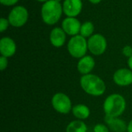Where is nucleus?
<instances>
[{
  "label": "nucleus",
  "mask_w": 132,
  "mask_h": 132,
  "mask_svg": "<svg viewBox=\"0 0 132 132\" xmlns=\"http://www.w3.org/2000/svg\"><path fill=\"white\" fill-rule=\"evenodd\" d=\"M80 84L83 90L90 96L100 97L106 91L104 81L99 76L93 73L82 75L80 80Z\"/></svg>",
  "instance_id": "obj_1"
},
{
  "label": "nucleus",
  "mask_w": 132,
  "mask_h": 132,
  "mask_svg": "<svg viewBox=\"0 0 132 132\" xmlns=\"http://www.w3.org/2000/svg\"><path fill=\"white\" fill-rule=\"evenodd\" d=\"M103 109L105 115L118 118L126 109V101L119 94H110L104 100Z\"/></svg>",
  "instance_id": "obj_2"
},
{
  "label": "nucleus",
  "mask_w": 132,
  "mask_h": 132,
  "mask_svg": "<svg viewBox=\"0 0 132 132\" xmlns=\"http://www.w3.org/2000/svg\"><path fill=\"white\" fill-rule=\"evenodd\" d=\"M63 12V6L60 2L56 0H49L42 6V19L45 23L54 25L60 20Z\"/></svg>",
  "instance_id": "obj_3"
},
{
  "label": "nucleus",
  "mask_w": 132,
  "mask_h": 132,
  "mask_svg": "<svg viewBox=\"0 0 132 132\" xmlns=\"http://www.w3.org/2000/svg\"><path fill=\"white\" fill-rule=\"evenodd\" d=\"M67 50L69 53L74 58L80 59L86 56L87 51L88 50L86 38L81 35L73 36L68 42Z\"/></svg>",
  "instance_id": "obj_4"
},
{
  "label": "nucleus",
  "mask_w": 132,
  "mask_h": 132,
  "mask_svg": "<svg viewBox=\"0 0 132 132\" xmlns=\"http://www.w3.org/2000/svg\"><path fill=\"white\" fill-rule=\"evenodd\" d=\"M53 109L63 114H67L72 111L73 106L70 98L64 93L59 92L55 94L51 100Z\"/></svg>",
  "instance_id": "obj_5"
},
{
  "label": "nucleus",
  "mask_w": 132,
  "mask_h": 132,
  "mask_svg": "<svg viewBox=\"0 0 132 132\" xmlns=\"http://www.w3.org/2000/svg\"><path fill=\"white\" fill-rule=\"evenodd\" d=\"M29 14L27 9L21 5L14 7L9 15V22L10 25L14 27H21L26 24L28 20Z\"/></svg>",
  "instance_id": "obj_6"
},
{
  "label": "nucleus",
  "mask_w": 132,
  "mask_h": 132,
  "mask_svg": "<svg viewBox=\"0 0 132 132\" xmlns=\"http://www.w3.org/2000/svg\"><path fill=\"white\" fill-rule=\"evenodd\" d=\"M87 46L89 51L93 55L100 56L102 55L107 49V40L101 34H94L89 38Z\"/></svg>",
  "instance_id": "obj_7"
},
{
  "label": "nucleus",
  "mask_w": 132,
  "mask_h": 132,
  "mask_svg": "<svg viewBox=\"0 0 132 132\" xmlns=\"http://www.w3.org/2000/svg\"><path fill=\"white\" fill-rule=\"evenodd\" d=\"M115 84L120 87H127L132 84V70L128 68H121L116 70L113 75Z\"/></svg>",
  "instance_id": "obj_8"
},
{
  "label": "nucleus",
  "mask_w": 132,
  "mask_h": 132,
  "mask_svg": "<svg viewBox=\"0 0 132 132\" xmlns=\"http://www.w3.org/2000/svg\"><path fill=\"white\" fill-rule=\"evenodd\" d=\"M83 7L81 0H65L63 4V11L67 17L77 16Z\"/></svg>",
  "instance_id": "obj_9"
},
{
  "label": "nucleus",
  "mask_w": 132,
  "mask_h": 132,
  "mask_svg": "<svg viewBox=\"0 0 132 132\" xmlns=\"http://www.w3.org/2000/svg\"><path fill=\"white\" fill-rule=\"evenodd\" d=\"M80 22L75 17H67L62 22V29L70 36H77L80 31Z\"/></svg>",
  "instance_id": "obj_10"
},
{
  "label": "nucleus",
  "mask_w": 132,
  "mask_h": 132,
  "mask_svg": "<svg viewBox=\"0 0 132 132\" xmlns=\"http://www.w3.org/2000/svg\"><path fill=\"white\" fill-rule=\"evenodd\" d=\"M16 51V45L14 40L9 37H3L0 40V53L5 57L12 56Z\"/></svg>",
  "instance_id": "obj_11"
},
{
  "label": "nucleus",
  "mask_w": 132,
  "mask_h": 132,
  "mask_svg": "<svg viewBox=\"0 0 132 132\" xmlns=\"http://www.w3.org/2000/svg\"><path fill=\"white\" fill-rule=\"evenodd\" d=\"M95 67L94 59L91 56L86 55L80 58L77 63V70L82 75L90 73Z\"/></svg>",
  "instance_id": "obj_12"
},
{
  "label": "nucleus",
  "mask_w": 132,
  "mask_h": 132,
  "mask_svg": "<svg viewBox=\"0 0 132 132\" xmlns=\"http://www.w3.org/2000/svg\"><path fill=\"white\" fill-rule=\"evenodd\" d=\"M104 121L108 126V128L114 132H125L127 131L128 125L121 118L116 117H111L105 115Z\"/></svg>",
  "instance_id": "obj_13"
},
{
  "label": "nucleus",
  "mask_w": 132,
  "mask_h": 132,
  "mask_svg": "<svg viewBox=\"0 0 132 132\" xmlns=\"http://www.w3.org/2000/svg\"><path fill=\"white\" fill-rule=\"evenodd\" d=\"M50 40L52 45L55 47H60L66 42V32L61 28H54L50 35Z\"/></svg>",
  "instance_id": "obj_14"
},
{
  "label": "nucleus",
  "mask_w": 132,
  "mask_h": 132,
  "mask_svg": "<svg viewBox=\"0 0 132 132\" xmlns=\"http://www.w3.org/2000/svg\"><path fill=\"white\" fill-rule=\"evenodd\" d=\"M72 114L78 120H86L89 118L90 114V108L83 104H79L73 106L72 108Z\"/></svg>",
  "instance_id": "obj_15"
},
{
  "label": "nucleus",
  "mask_w": 132,
  "mask_h": 132,
  "mask_svg": "<svg viewBox=\"0 0 132 132\" xmlns=\"http://www.w3.org/2000/svg\"><path fill=\"white\" fill-rule=\"evenodd\" d=\"M87 126L81 120H75L68 124L66 132H87Z\"/></svg>",
  "instance_id": "obj_16"
},
{
  "label": "nucleus",
  "mask_w": 132,
  "mask_h": 132,
  "mask_svg": "<svg viewBox=\"0 0 132 132\" xmlns=\"http://www.w3.org/2000/svg\"><path fill=\"white\" fill-rule=\"evenodd\" d=\"M94 31V24L91 22H85L81 25L80 27V35L85 38L90 37Z\"/></svg>",
  "instance_id": "obj_17"
},
{
  "label": "nucleus",
  "mask_w": 132,
  "mask_h": 132,
  "mask_svg": "<svg viewBox=\"0 0 132 132\" xmlns=\"http://www.w3.org/2000/svg\"><path fill=\"white\" fill-rule=\"evenodd\" d=\"M94 132H110V128L104 124H97L94 127Z\"/></svg>",
  "instance_id": "obj_18"
},
{
  "label": "nucleus",
  "mask_w": 132,
  "mask_h": 132,
  "mask_svg": "<svg viewBox=\"0 0 132 132\" xmlns=\"http://www.w3.org/2000/svg\"><path fill=\"white\" fill-rule=\"evenodd\" d=\"M9 24L10 23L8 19H6L5 18H1V19H0V32H3L8 28Z\"/></svg>",
  "instance_id": "obj_19"
},
{
  "label": "nucleus",
  "mask_w": 132,
  "mask_h": 132,
  "mask_svg": "<svg viewBox=\"0 0 132 132\" xmlns=\"http://www.w3.org/2000/svg\"><path fill=\"white\" fill-rule=\"evenodd\" d=\"M7 67H8V60H7V57L2 56L0 57V70L2 71H3L5 69H6Z\"/></svg>",
  "instance_id": "obj_20"
},
{
  "label": "nucleus",
  "mask_w": 132,
  "mask_h": 132,
  "mask_svg": "<svg viewBox=\"0 0 132 132\" xmlns=\"http://www.w3.org/2000/svg\"><path fill=\"white\" fill-rule=\"evenodd\" d=\"M122 53L125 56L130 58L132 56V47L131 46H125L122 50Z\"/></svg>",
  "instance_id": "obj_21"
},
{
  "label": "nucleus",
  "mask_w": 132,
  "mask_h": 132,
  "mask_svg": "<svg viewBox=\"0 0 132 132\" xmlns=\"http://www.w3.org/2000/svg\"><path fill=\"white\" fill-rule=\"evenodd\" d=\"M18 1L19 0H0V2L4 5L10 6V5H13L16 4L18 2Z\"/></svg>",
  "instance_id": "obj_22"
},
{
  "label": "nucleus",
  "mask_w": 132,
  "mask_h": 132,
  "mask_svg": "<svg viewBox=\"0 0 132 132\" xmlns=\"http://www.w3.org/2000/svg\"><path fill=\"white\" fill-rule=\"evenodd\" d=\"M127 132H132V119L130 121V122L128 125L127 127Z\"/></svg>",
  "instance_id": "obj_23"
},
{
  "label": "nucleus",
  "mask_w": 132,
  "mask_h": 132,
  "mask_svg": "<svg viewBox=\"0 0 132 132\" xmlns=\"http://www.w3.org/2000/svg\"><path fill=\"white\" fill-rule=\"evenodd\" d=\"M128 66L129 69L132 70V56L128 58Z\"/></svg>",
  "instance_id": "obj_24"
},
{
  "label": "nucleus",
  "mask_w": 132,
  "mask_h": 132,
  "mask_svg": "<svg viewBox=\"0 0 132 132\" xmlns=\"http://www.w3.org/2000/svg\"><path fill=\"white\" fill-rule=\"evenodd\" d=\"M91 3H93V4H97V3H99V2H101V0H89Z\"/></svg>",
  "instance_id": "obj_25"
},
{
  "label": "nucleus",
  "mask_w": 132,
  "mask_h": 132,
  "mask_svg": "<svg viewBox=\"0 0 132 132\" xmlns=\"http://www.w3.org/2000/svg\"><path fill=\"white\" fill-rule=\"evenodd\" d=\"M36 1H38V2H46L47 1H49V0H36Z\"/></svg>",
  "instance_id": "obj_26"
},
{
  "label": "nucleus",
  "mask_w": 132,
  "mask_h": 132,
  "mask_svg": "<svg viewBox=\"0 0 132 132\" xmlns=\"http://www.w3.org/2000/svg\"><path fill=\"white\" fill-rule=\"evenodd\" d=\"M56 1H57V2H60V0H56Z\"/></svg>",
  "instance_id": "obj_27"
}]
</instances>
